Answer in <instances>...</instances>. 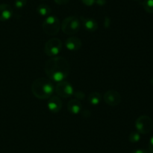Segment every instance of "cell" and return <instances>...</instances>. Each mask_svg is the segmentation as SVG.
Returning <instances> with one entry per match:
<instances>
[{
    "label": "cell",
    "mask_w": 153,
    "mask_h": 153,
    "mask_svg": "<svg viewBox=\"0 0 153 153\" xmlns=\"http://www.w3.org/2000/svg\"><path fill=\"white\" fill-rule=\"evenodd\" d=\"M44 70L49 79L59 82L68 76L70 66L68 61L64 57H52L46 62Z\"/></svg>",
    "instance_id": "obj_1"
},
{
    "label": "cell",
    "mask_w": 153,
    "mask_h": 153,
    "mask_svg": "<svg viewBox=\"0 0 153 153\" xmlns=\"http://www.w3.org/2000/svg\"><path fill=\"white\" fill-rule=\"evenodd\" d=\"M54 85L50 79L40 77L34 81L31 86V92L39 99H47L52 96L54 92Z\"/></svg>",
    "instance_id": "obj_2"
},
{
    "label": "cell",
    "mask_w": 153,
    "mask_h": 153,
    "mask_svg": "<svg viewBox=\"0 0 153 153\" xmlns=\"http://www.w3.org/2000/svg\"><path fill=\"white\" fill-rule=\"evenodd\" d=\"M62 32L66 34L71 35L77 33L81 28V22L75 16H70L65 18L61 25Z\"/></svg>",
    "instance_id": "obj_3"
},
{
    "label": "cell",
    "mask_w": 153,
    "mask_h": 153,
    "mask_svg": "<svg viewBox=\"0 0 153 153\" xmlns=\"http://www.w3.org/2000/svg\"><path fill=\"white\" fill-rule=\"evenodd\" d=\"M42 27L46 34L49 35H55L59 32L61 23L59 19L56 16L49 15L43 21Z\"/></svg>",
    "instance_id": "obj_4"
},
{
    "label": "cell",
    "mask_w": 153,
    "mask_h": 153,
    "mask_svg": "<svg viewBox=\"0 0 153 153\" xmlns=\"http://www.w3.org/2000/svg\"><path fill=\"white\" fill-rule=\"evenodd\" d=\"M135 127L137 131L142 134H149L153 128V122L148 116H140L135 122Z\"/></svg>",
    "instance_id": "obj_5"
},
{
    "label": "cell",
    "mask_w": 153,
    "mask_h": 153,
    "mask_svg": "<svg viewBox=\"0 0 153 153\" xmlns=\"http://www.w3.org/2000/svg\"><path fill=\"white\" fill-rule=\"evenodd\" d=\"M62 49V41L58 38L49 39L45 44L44 52L48 56H55Z\"/></svg>",
    "instance_id": "obj_6"
},
{
    "label": "cell",
    "mask_w": 153,
    "mask_h": 153,
    "mask_svg": "<svg viewBox=\"0 0 153 153\" xmlns=\"http://www.w3.org/2000/svg\"><path fill=\"white\" fill-rule=\"evenodd\" d=\"M55 92L58 97L64 98H67L72 96L74 92L73 86L69 82L64 80L58 82L55 87Z\"/></svg>",
    "instance_id": "obj_7"
},
{
    "label": "cell",
    "mask_w": 153,
    "mask_h": 153,
    "mask_svg": "<svg viewBox=\"0 0 153 153\" xmlns=\"http://www.w3.org/2000/svg\"><path fill=\"white\" fill-rule=\"evenodd\" d=\"M105 102L111 106H116L121 102V95L115 90H108L103 96Z\"/></svg>",
    "instance_id": "obj_8"
},
{
    "label": "cell",
    "mask_w": 153,
    "mask_h": 153,
    "mask_svg": "<svg viewBox=\"0 0 153 153\" xmlns=\"http://www.w3.org/2000/svg\"><path fill=\"white\" fill-rule=\"evenodd\" d=\"M48 108L53 113H57L62 108V100L58 96H51L48 100Z\"/></svg>",
    "instance_id": "obj_9"
},
{
    "label": "cell",
    "mask_w": 153,
    "mask_h": 153,
    "mask_svg": "<svg viewBox=\"0 0 153 153\" xmlns=\"http://www.w3.org/2000/svg\"><path fill=\"white\" fill-rule=\"evenodd\" d=\"M13 10L7 4H0V21H7L13 16Z\"/></svg>",
    "instance_id": "obj_10"
},
{
    "label": "cell",
    "mask_w": 153,
    "mask_h": 153,
    "mask_svg": "<svg viewBox=\"0 0 153 153\" xmlns=\"http://www.w3.org/2000/svg\"><path fill=\"white\" fill-rule=\"evenodd\" d=\"M82 42L81 39L76 37H70L65 41V46L67 49L71 51H77L81 49Z\"/></svg>",
    "instance_id": "obj_11"
},
{
    "label": "cell",
    "mask_w": 153,
    "mask_h": 153,
    "mask_svg": "<svg viewBox=\"0 0 153 153\" xmlns=\"http://www.w3.org/2000/svg\"><path fill=\"white\" fill-rule=\"evenodd\" d=\"M81 20L82 22L84 28L89 32H95L98 28V23L97 21L93 18L85 17V16H81Z\"/></svg>",
    "instance_id": "obj_12"
},
{
    "label": "cell",
    "mask_w": 153,
    "mask_h": 153,
    "mask_svg": "<svg viewBox=\"0 0 153 153\" xmlns=\"http://www.w3.org/2000/svg\"><path fill=\"white\" fill-rule=\"evenodd\" d=\"M67 109L72 114H79L82 110V105L78 99H72L67 104Z\"/></svg>",
    "instance_id": "obj_13"
},
{
    "label": "cell",
    "mask_w": 153,
    "mask_h": 153,
    "mask_svg": "<svg viewBox=\"0 0 153 153\" xmlns=\"http://www.w3.org/2000/svg\"><path fill=\"white\" fill-rule=\"evenodd\" d=\"M102 100V95L100 92H91V94L88 95V100L91 104L92 105H97L101 102Z\"/></svg>",
    "instance_id": "obj_14"
},
{
    "label": "cell",
    "mask_w": 153,
    "mask_h": 153,
    "mask_svg": "<svg viewBox=\"0 0 153 153\" xmlns=\"http://www.w3.org/2000/svg\"><path fill=\"white\" fill-rule=\"evenodd\" d=\"M51 8L48 4H40L37 6V11L40 15L43 16H48L51 13Z\"/></svg>",
    "instance_id": "obj_15"
},
{
    "label": "cell",
    "mask_w": 153,
    "mask_h": 153,
    "mask_svg": "<svg viewBox=\"0 0 153 153\" xmlns=\"http://www.w3.org/2000/svg\"><path fill=\"white\" fill-rule=\"evenodd\" d=\"M142 5L146 12L153 14V0H143Z\"/></svg>",
    "instance_id": "obj_16"
},
{
    "label": "cell",
    "mask_w": 153,
    "mask_h": 153,
    "mask_svg": "<svg viewBox=\"0 0 153 153\" xmlns=\"http://www.w3.org/2000/svg\"><path fill=\"white\" fill-rule=\"evenodd\" d=\"M140 140V135L138 131H133L131 132L128 136V140L132 143L137 142Z\"/></svg>",
    "instance_id": "obj_17"
},
{
    "label": "cell",
    "mask_w": 153,
    "mask_h": 153,
    "mask_svg": "<svg viewBox=\"0 0 153 153\" xmlns=\"http://www.w3.org/2000/svg\"><path fill=\"white\" fill-rule=\"evenodd\" d=\"M27 1H28V0H15V7L18 9L22 8L25 7V4H27Z\"/></svg>",
    "instance_id": "obj_18"
},
{
    "label": "cell",
    "mask_w": 153,
    "mask_h": 153,
    "mask_svg": "<svg viewBox=\"0 0 153 153\" xmlns=\"http://www.w3.org/2000/svg\"><path fill=\"white\" fill-rule=\"evenodd\" d=\"M75 95L77 98L78 100H83L85 97V94L82 91H77L76 93H75Z\"/></svg>",
    "instance_id": "obj_19"
},
{
    "label": "cell",
    "mask_w": 153,
    "mask_h": 153,
    "mask_svg": "<svg viewBox=\"0 0 153 153\" xmlns=\"http://www.w3.org/2000/svg\"><path fill=\"white\" fill-rule=\"evenodd\" d=\"M96 0H82V3L87 6H92L95 3Z\"/></svg>",
    "instance_id": "obj_20"
},
{
    "label": "cell",
    "mask_w": 153,
    "mask_h": 153,
    "mask_svg": "<svg viewBox=\"0 0 153 153\" xmlns=\"http://www.w3.org/2000/svg\"><path fill=\"white\" fill-rule=\"evenodd\" d=\"M54 2L59 5H65V4H68L69 0H54Z\"/></svg>",
    "instance_id": "obj_21"
},
{
    "label": "cell",
    "mask_w": 153,
    "mask_h": 153,
    "mask_svg": "<svg viewBox=\"0 0 153 153\" xmlns=\"http://www.w3.org/2000/svg\"><path fill=\"white\" fill-rule=\"evenodd\" d=\"M149 150H150L151 153H153V136L150 138V140H149Z\"/></svg>",
    "instance_id": "obj_22"
},
{
    "label": "cell",
    "mask_w": 153,
    "mask_h": 153,
    "mask_svg": "<svg viewBox=\"0 0 153 153\" xmlns=\"http://www.w3.org/2000/svg\"><path fill=\"white\" fill-rule=\"evenodd\" d=\"M95 3H97L98 5H104L106 4V0H96Z\"/></svg>",
    "instance_id": "obj_23"
},
{
    "label": "cell",
    "mask_w": 153,
    "mask_h": 153,
    "mask_svg": "<svg viewBox=\"0 0 153 153\" xmlns=\"http://www.w3.org/2000/svg\"><path fill=\"white\" fill-rule=\"evenodd\" d=\"M131 153H148L146 150L143 149H135L131 152Z\"/></svg>",
    "instance_id": "obj_24"
},
{
    "label": "cell",
    "mask_w": 153,
    "mask_h": 153,
    "mask_svg": "<svg viewBox=\"0 0 153 153\" xmlns=\"http://www.w3.org/2000/svg\"><path fill=\"white\" fill-rule=\"evenodd\" d=\"M150 83L152 84V85H153V77L152 78V79L150 80Z\"/></svg>",
    "instance_id": "obj_25"
},
{
    "label": "cell",
    "mask_w": 153,
    "mask_h": 153,
    "mask_svg": "<svg viewBox=\"0 0 153 153\" xmlns=\"http://www.w3.org/2000/svg\"><path fill=\"white\" fill-rule=\"evenodd\" d=\"M133 1H135V2H140L141 0H133Z\"/></svg>",
    "instance_id": "obj_26"
}]
</instances>
